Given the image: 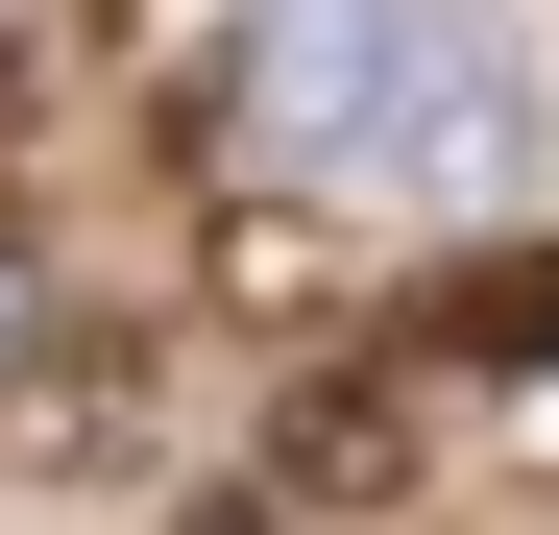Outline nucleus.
<instances>
[{
	"label": "nucleus",
	"instance_id": "nucleus-1",
	"mask_svg": "<svg viewBox=\"0 0 559 535\" xmlns=\"http://www.w3.org/2000/svg\"><path fill=\"white\" fill-rule=\"evenodd\" d=\"M219 122L267 170H365V195H487L511 170V49L462 0H267L219 49Z\"/></svg>",
	"mask_w": 559,
	"mask_h": 535
},
{
	"label": "nucleus",
	"instance_id": "nucleus-2",
	"mask_svg": "<svg viewBox=\"0 0 559 535\" xmlns=\"http://www.w3.org/2000/svg\"><path fill=\"white\" fill-rule=\"evenodd\" d=\"M414 463H438V390H414V366H293L267 511H414Z\"/></svg>",
	"mask_w": 559,
	"mask_h": 535
},
{
	"label": "nucleus",
	"instance_id": "nucleus-3",
	"mask_svg": "<svg viewBox=\"0 0 559 535\" xmlns=\"http://www.w3.org/2000/svg\"><path fill=\"white\" fill-rule=\"evenodd\" d=\"M170 535H293V511H267V487H219V511H170Z\"/></svg>",
	"mask_w": 559,
	"mask_h": 535
},
{
	"label": "nucleus",
	"instance_id": "nucleus-4",
	"mask_svg": "<svg viewBox=\"0 0 559 535\" xmlns=\"http://www.w3.org/2000/svg\"><path fill=\"white\" fill-rule=\"evenodd\" d=\"M0 73H25V0H0Z\"/></svg>",
	"mask_w": 559,
	"mask_h": 535
}]
</instances>
